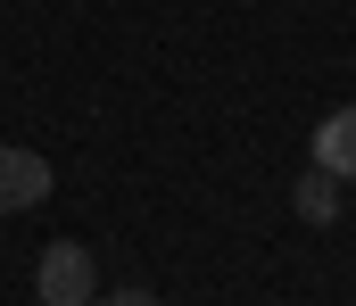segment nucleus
<instances>
[{
    "instance_id": "obj_5",
    "label": "nucleus",
    "mask_w": 356,
    "mask_h": 306,
    "mask_svg": "<svg viewBox=\"0 0 356 306\" xmlns=\"http://www.w3.org/2000/svg\"><path fill=\"white\" fill-rule=\"evenodd\" d=\"M91 306H158L149 290H108V298H91Z\"/></svg>"
},
{
    "instance_id": "obj_3",
    "label": "nucleus",
    "mask_w": 356,
    "mask_h": 306,
    "mask_svg": "<svg viewBox=\"0 0 356 306\" xmlns=\"http://www.w3.org/2000/svg\"><path fill=\"white\" fill-rule=\"evenodd\" d=\"M315 166L340 174V182H356V108H332L315 124Z\"/></svg>"
},
{
    "instance_id": "obj_1",
    "label": "nucleus",
    "mask_w": 356,
    "mask_h": 306,
    "mask_svg": "<svg viewBox=\"0 0 356 306\" xmlns=\"http://www.w3.org/2000/svg\"><path fill=\"white\" fill-rule=\"evenodd\" d=\"M33 298H42V306H91V248H83V240H50V248H42Z\"/></svg>"
},
{
    "instance_id": "obj_4",
    "label": "nucleus",
    "mask_w": 356,
    "mask_h": 306,
    "mask_svg": "<svg viewBox=\"0 0 356 306\" xmlns=\"http://www.w3.org/2000/svg\"><path fill=\"white\" fill-rule=\"evenodd\" d=\"M290 207H298V223H332V215H340V174L307 166V174H298V191H290Z\"/></svg>"
},
{
    "instance_id": "obj_2",
    "label": "nucleus",
    "mask_w": 356,
    "mask_h": 306,
    "mask_svg": "<svg viewBox=\"0 0 356 306\" xmlns=\"http://www.w3.org/2000/svg\"><path fill=\"white\" fill-rule=\"evenodd\" d=\"M50 199V158H33V149H0V215H25V207Z\"/></svg>"
}]
</instances>
